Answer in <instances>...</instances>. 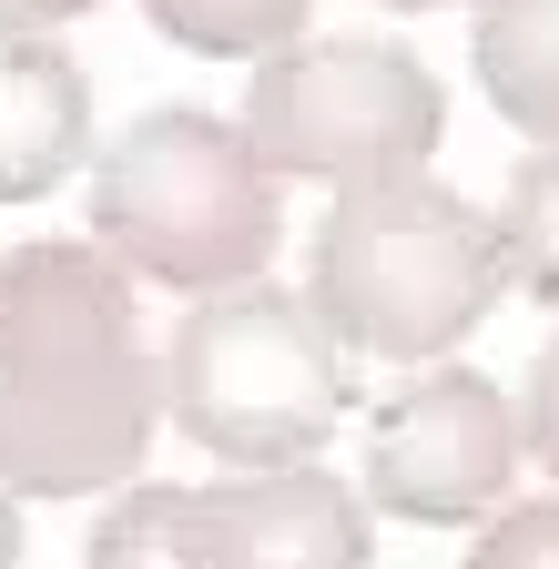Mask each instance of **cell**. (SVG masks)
Returning a JSON list of instances; mask_svg holds the SVG:
<instances>
[{
    "mask_svg": "<svg viewBox=\"0 0 559 569\" xmlns=\"http://www.w3.org/2000/svg\"><path fill=\"white\" fill-rule=\"evenodd\" d=\"M163 356L143 346L132 274L102 244L0 254V488L92 498L143 468Z\"/></svg>",
    "mask_w": 559,
    "mask_h": 569,
    "instance_id": "obj_1",
    "label": "cell"
},
{
    "mask_svg": "<svg viewBox=\"0 0 559 569\" xmlns=\"http://www.w3.org/2000/svg\"><path fill=\"white\" fill-rule=\"evenodd\" d=\"M499 284H509L499 224L468 193H448L438 173H397V183H357V193L326 203L306 306L357 356L438 367L448 346H468L488 326Z\"/></svg>",
    "mask_w": 559,
    "mask_h": 569,
    "instance_id": "obj_2",
    "label": "cell"
},
{
    "mask_svg": "<svg viewBox=\"0 0 559 569\" xmlns=\"http://www.w3.org/2000/svg\"><path fill=\"white\" fill-rule=\"evenodd\" d=\"M274 224L286 203H274V173L244 142V122H214L193 102H163L132 132H112L92 173V244L143 284H183V296L264 284Z\"/></svg>",
    "mask_w": 559,
    "mask_h": 569,
    "instance_id": "obj_3",
    "label": "cell"
},
{
    "mask_svg": "<svg viewBox=\"0 0 559 569\" xmlns=\"http://www.w3.org/2000/svg\"><path fill=\"white\" fill-rule=\"evenodd\" d=\"M163 407L173 427L224 458L234 478L254 468H316V448L346 417V367L336 336L306 296L286 284H234V296H193L173 346H163Z\"/></svg>",
    "mask_w": 559,
    "mask_h": 569,
    "instance_id": "obj_4",
    "label": "cell"
},
{
    "mask_svg": "<svg viewBox=\"0 0 559 569\" xmlns=\"http://www.w3.org/2000/svg\"><path fill=\"white\" fill-rule=\"evenodd\" d=\"M448 132V92L438 71L417 61L407 41H286L254 61L244 82V142L264 153L274 183H397V173H428Z\"/></svg>",
    "mask_w": 559,
    "mask_h": 569,
    "instance_id": "obj_5",
    "label": "cell"
},
{
    "mask_svg": "<svg viewBox=\"0 0 559 569\" xmlns=\"http://www.w3.org/2000/svg\"><path fill=\"white\" fill-rule=\"evenodd\" d=\"M82 569H377L367 509L336 468H254L214 488H122Z\"/></svg>",
    "mask_w": 559,
    "mask_h": 569,
    "instance_id": "obj_6",
    "label": "cell"
},
{
    "mask_svg": "<svg viewBox=\"0 0 559 569\" xmlns=\"http://www.w3.org/2000/svg\"><path fill=\"white\" fill-rule=\"evenodd\" d=\"M519 478V407L468 377V367H438V377H407L397 397H377L367 417V509L387 519H488Z\"/></svg>",
    "mask_w": 559,
    "mask_h": 569,
    "instance_id": "obj_7",
    "label": "cell"
},
{
    "mask_svg": "<svg viewBox=\"0 0 559 569\" xmlns=\"http://www.w3.org/2000/svg\"><path fill=\"white\" fill-rule=\"evenodd\" d=\"M92 142V82L51 31L0 21V203H31L82 163Z\"/></svg>",
    "mask_w": 559,
    "mask_h": 569,
    "instance_id": "obj_8",
    "label": "cell"
},
{
    "mask_svg": "<svg viewBox=\"0 0 559 569\" xmlns=\"http://www.w3.org/2000/svg\"><path fill=\"white\" fill-rule=\"evenodd\" d=\"M478 82L499 122L559 142V0H478Z\"/></svg>",
    "mask_w": 559,
    "mask_h": 569,
    "instance_id": "obj_9",
    "label": "cell"
},
{
    "mask_svg": "<svg viewBox=\"0 0 559 569\" xmlns=\"http://www.w3.org/2000/svg\"><path fill=\"white\" fill-rule=\"evenodd\" d=\"M153 31L183 41V51H214V61H264L306 31L316 0H143Z\"/></svg>",
    "mask_w": 559,
    "mask_h": 569,
    "instance_id": "obj_10",
    "label": "cell"
},
{
    "mask_svg": "<svg viewBox=\"0 0 559 569\" xmlns=\"http://www.w3.org/2000/svg\"><path fill=\"white\" fill-rule=\"evenodd\" d=\"M499 244H509V274H519V296L559 306V142H539V153L509 173V203H499Z\"/></svg>",
    "mask_w": 559,
    "mask_h": 569,
    "instance_id": "obj_11",
    "label": "cell"
},
{
    "mask_svg": "<svg viewBox=\"0 0 559 569\" xmlns=\"http://www.w3.org/2000/svg\"><path fill=\"white\" fill-rule=\"evenodd\" d=\"M468 569H559V498H519L488 519V539L468 549Z\"/></svg>",
    "mask_w": 559,
    "mask_h": 569,
    "instance_id": "obj_12",
    "label": "cell"
},
{
    "mask_svg": "<svg viewBox=\"0 0 559 569\" xmlns=\"http://www.w3.org/2000/svg\"><path fill=\"white\" fill-rule=\"evenodd\" d=\"M519 438H529V458L559 478V336L539 346V367H529V407H519Z\"/></svg>",
    "mask_w": 559,
    "mask_h": 569,
    "instance_id": "obj_13",
    "label": "cell"
},
{
    "mask_svg": "<svg viewBox=\"0 0 559 569\" xmlns=\"http://www.w3.org/2000/svg\"><path fill=\"white\" fill-rule=\"evenodd\" d=\"M92 11V0H0V21H21V31H51V21H72Z\"/></svg>",
    "mask_w": 559,
    "mask_h": 569,
    "instance_id": "obj_14",
    "label": "cell"
},
{
    "mask_svg": "<svg viewBox=\"0 0 559 569\" xmlns=\"http://www.w3.org/2000/svg\"><path fill=\"white\" fill-rule=\"evenodd\" d=\"M0 569H21V498L0 488Z\"/></svg>",
    "mask_w": 559,
    "mask_h": 569,
    "instance_id": "obj_15",
    "label": "cell"
},
{
    "mask_svg": "<svg viewBox=\"0 0 559 569\" xmlns=\"http://www.w3.org/2000/svg\"><path fill=\"white\" fill-rule=\"evenodd\" d=\"M387 11H448V0H387Z\"/></svg>",
    "mask_w": 559,
    "mask_h": 569,
    "instance_id": "obj_16",
    "label": "cell"
}]
</instances>
